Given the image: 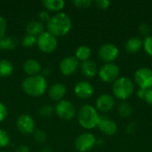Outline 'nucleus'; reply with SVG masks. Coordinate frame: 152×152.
Wrapping results in <instances>:
<instances>
[{
	"label": "nucleus",
	"mask_w": 152,
	"mask_h": 152,
	"mask_svg": "<svg viewBox=\"0 0 152 152\" xmlns=\"http://www.w3.org/2000/svg\"><path fill=\"white\" fill-rule=\"evenodd\" d=\"M71 19L65 12H57L47 22V31L55 37L66 36L71 28Z\"/></svg>",
	"instance_id": "f257e3e1"
},
{
	"label": "nucleus",
	"mask_w": 152,
	"mask_h": 152,
	"mask_svg": "<svg viewBox=\"0 0 152 152\" xmlns=\"http://www.w3.org/2000/svg\"><path fill=\"white\" fill-rule=\"evenodd\" d=\"M21 88L25 94L33 97H38L46 91L47 81L45 77L41 75L28 76L22 81Z\"/></svg>",
	"instance_id": "f03ea898"
},
{
	"label": "nucleus",
	"mask_w": 152,
	"mask_h": 152,
	"mask_svg": "<svg viewBox=\"0 0 152 152\" xmlns=\"http://www.w3.org/2000/svg\"><path fill=\"white\" fill-rule=\"evenodd\" d=\"M77 119L79 125L83 128L91 130L98 126L100 115L94 106L90 104H85L78 110Z\"/></svg>",
	"instance_id": "7ed1b4c3"
},
{
	"label": "nucleus",
	"mask_w": 152,
	"mask_h": 152,
	"mask_svg": "<svg viewBox=\"0 0 152 152\" xmlns=\"http://www.w3.org/2000/svg\"><path fill=\"white\" fill-rule=\"evenodd\" d=\"M134 92V84L128 77H118L112 86L114 96L119 100L125 101L129 99Z\"/></svg>",
	"instance_id": "20e7f679"
},
{
	"label": "nucleus",
	"mask_w": 152,
	"mask_h": 152,
	"mask_svg": "<svg viewBox=\"0 0 152 152\" xmlns=\"http://www.w3.org/2000/svg\"><path fill=\"white\" fill-rule=\"evenodd\" d=\"M54 112L61 119L69 121L76 116L77 110L72 102L66 100H61L55 105Z\"/></svg>",
	"instance_id": "39448f33"
},
{
	"label": "nucleus",
	"mask_w": 152,
	"mask_h": 152,
	"mask_svg": "<svg viewBox=\"0 0 152 152\" xmlns=\"http://www.w3.org/2000/svg\"><path fill=\"white\" fill-rule=\"evenodd\" d=\"M37 45L38 48L46 53H53L57 47V37L48 31H44L37 37Z\"/></svg>",
	"instance_id": "423d86ee"
},
{
	"label": "nucleus",
	"mask_w": 152,
	"mask_h": 152,
	"mask_svg": "<svg viewBox=\"0 0 152 152\" xmlns=\"http://www.w3.org/2000/svg\"><path fill=\"white\" fill-rule=\"evenodd\" d=\"M120 69L115 63H105L98 70L100 78L105 83H114L119 77Z\"/></svg>",
	"instance_id": "0eeeda50"
},
{
	"label": "nucleus",
	"mask_w": 152,
	"mask_h": 152,
	"mask_svg": "<svg viewBox=\"0 0 152 152\" xmlns=\"http://www.w3.org/2000/svg\"><path fill=\"white\" fill-rule=\"evenodd\" d=\"M119 55V49L111 43H105L102 45L98 50V56L105 63H112Z\"/></svg>",
	"instance_id": "6e6552de"
},
{
	"label": "nucleus",
	"mask_w": 152,
	"mask_h": 152,
	"mask_svg": "<svg viewBox=\"0 0 152 152\" xmlns=\"http://www.w3.org/2000/svg\"><path fill=\"white\" fill-rule=\"evenodd\" d=\"M134 81L141 89H150L152 87V69L147 67L138 69L134 73Z\"/></svg>",
	"instance_id": "1a4fd4ad"
},
{
	"label": "nucleus",
	"mask_w": 152,
	"mask_h": 152,
	"mask_svg": "<svg viewBox=\"0 0 152 152\" xmlns=\"http://www.w3.org/2000/svg\"><path fill=\"white\" fill-rule=\"evenodd\" d=\"M96 138L91 133L79 134L75 141V147L79 152L90 151L96 144Z\"/></svg>",
	"instance_id": "9d476101"
},
{
	"label": "nucleus",
	"mask_w": 152,
	"mask_h": 152,
	"mask_svg": "<svg viewBox=\"0 0 152 152\" xmlns=\"http://www.w3.org/2000/svg\"><path fill=\"white\" fill-rule=\"evenodd\" d=\"M16 126L20 133L23 134H30L35 132V121L28 114H22L19 116L16 120Z\"/></svg>",
	"instance_id": "9b49d317"
},
{
	"label": "nucleus",
	"mask_w": 152,
	"mask_h": 152,
	"mask_svg": "<svg viewBox=\"0 0 152 152\" xmlns=\"http://www.w3.org/2000/svg\"><path fill=\"white\" fill-rule=\"evenodd\" d=\"M79 67V61L75 56H67L60 62V70L64 76L74 74Z\"/></svg>",
	"instance_id": "f8f14e48"
},
{
	"label": "nucleus",
	"mask_w": 152,
	"mask_h": 152,
	"mask_svg": "<svg viewBox=\"0 0 152 152\" xmlns=\"http://www.w3.org/2000/svg\"><path fill=\"white\" fill-rule=\"evenodd\" d=\"M74 92H75V94L78 98L86 100L93 96L94 89L93 85L90 82L80 81L76 84V86L74 87Z\"/></svg>",
	"instance_id": "ddd939ff"
},
{
	"label": "nucleus",
	"mask_w": 152,
	"mask_h": 152,
	"mask_svg": "<svg viewBox=\"0 0 152 152\" xmlns=\"http://www.w3.org/2000/svg\"><path fill=\"white\" fill-rule=\"evenodd\" d=\"M98 127L102 133H103L104 134L109 135V136L114 135L118 131V126H117L116 122L104 115L100 116Z\"/></svg>",
	"instance_id": "4468645a"
},
{
	"label": "nucleus",
	"mask_w": 152,
	"mask_h": 152,
	"mask_svg": "<svg viewBox=\"0 0 152 152\" xmlns=\"http://www.w3.org/2000/svg\"><path fill=\"white\" fill-rule=\"evenodd\" d=\"M115 106V98L108 94H103L96 100V110L101 112L107 113Z\"/></svg>",
	"instance_id": "2eb2a0df"
},
{
	"label": "nucleus",
	"mask_w": 152,
	"mask_h": 152,
	"mask_svg": "<svg viewBox=\"0 0 152 152\" xmlns=\"http://www.w3.org/2000/svg\"><path fill=\"white\" fill-rule=\"evenodd\" d=\"M65 94H66V87L61 83L53 84L48 91L49 97L53 101H55V102L61 101L63 97L65 96Z\"/></svg>",
	"instance_id": "dca6fc26"
},
{
	"label": "nucleus",
	"mask_w": 152,
	"mask_h": 152,
	"mask_svg": "<svg viewBox=\"0 0 152 152\" xmlns=\"http://www.w3.org/2000/svg\"><path fill=\"white\" fill-rule=\"evenodd\" d=\"M81 73L86 77H94L98 73V68L96 63L94 61L88 60L86 61H83L80 66Z\"/></svg>",
	"instance_id": "f3484780"
},
{
	"label": "nucleus",
	"mask_w": 152,
	"mask_h": 152,
	"mask_svg": "<svg viewBox=\"0 0 152 152\" xmlns=\"http://www.w3.org/2000/svg\"><path fill=\"white\" fill-rule=\"evenodd\" d=\"M23 69L26 74L28 76H36L38 75L42 69V66L37 60L28 59L23 63Z\"/></svg>",
	"instance_id": "a211bd4d"
},
{
	"label": "nucleus",
	"mask_w": 152,
	"mask_h": 152,
	"mask_svg": "<svg viewBox=\"0 0 152 152\" xmlns=\"http://www.w3.org/2000/svg\"><path fill=\"white\" fill-rule=\"evenodd\" d=\"M143 45V41L139 37H130L125 45L126 51L129 53H138Z\"/></svg>",
	"instance_id": "6ab92c4d"
},
{
	"label": "nucleus",
	"mask_w": 152,
	"mask_h": 152,
	"mask_svg": "<svg viewBox=\"0 0 152 152\" xmlns=\"http://www.w3.org/2000/svg\"><path fill=\"white\" fill-rule=\"evenodd\" d=\"M27 34L38 37L44 32V24L40 20H31L26 26Z\"/></svg>",
	"instance_id": "aec40b11"
},
{
	"label": "nucleus",
	"mask_w": 152,
	"mask_h": 152,
	"mask_svg": "<svg viewBox=\"0 0 152 152\" xmlns=\"http://www.w3.org/2000/svg\"><path fill=\"white\" fill-rule=\"evenodd\" d=\"M42 4L48 11L58 12L64 7L65 2L63 0H43Z\"/></svg>",
	"instance_id": "412c9836"
},
{
	"label": "nucleus",
	"mask_w": 152,
	"mask_h": 152,
	"mask_svg": "<svg viewBox=\"0 0 152 152\" xmlns=\"http://www.w3.org/2000/svg\"><path fill=\"white\" fill-rule=\"evenodd\" d=\"M18 45V39L14 36L4 37L0 39V50H12Z\"/></svg>",
	"instance_id": "4be33fe9"
},
{
	"label": "nucleus",
	"mask_w": 152,
	"mask_h": 152,
	"mask_svg": "<svg viewBox=\"0 0 152 152\" xmlns=\"http://www.w3.org/2000/svg\"><path fill=\"white\" fill-rule=\"evenodd\" d=\"M13 65L8 60H1L0 61V77H7L11 76L13 72Z\"/></svg>",
	"instance_id": "5701e85b"
},
{
	"label": "nucleus",
	"mask_w": 152,
	"mask_h": 152,
	"mask_svg": "<svg viewBox=\"0 0 152 152\" xmlns=\"http://www.w3.org/2000/svg\"><path fill=\"white\" fill-rule=\"evenodd\" d=\"M92 54V50L89 46L87 45H81L79 46L75 53V57L78 60V61H88L90 56Z\"/></svg>",
	"instance_id": "b1692460"
},
{
	"label": "nucleus",
	"mask_w": 152,
	"mask_h": 152,
	"mask_svg": "<svg viewBox=\"0 0 152 152\" xmlns=\"http://www.w3.org/2000/svg\"><path fill=\"white\" fill-rule=\"evenodd\" d=\"M118 113L121 118H127L133 113V107L128 102H124L119 104V106L118 108Z\"/></svg>",
	"instance_id": "393cba45"
},
{
	"label": "nucleus",
	"mask_w": 152,
	"mask_h": 152,
	"mask_svg": "<svg viewBox=\"0 0 152 152\" xmlns=\"http://www.w3.org/2000/svg\"><path fill=\"white\" fill-rule=\"evenodd\" d=\"M33 137L34 140L37 142V143H44L46 142L47 140V134H45V131L42 130H37L33 133Z\"/></svg>",
	"instance_id": "a878e982"
},
{
	"label": "nucleus",
	"mask_w": 152,
	"mask_h": 152,
	"mask_svg": "<svg viewBox=\"0 0 152 152\" xmlns=\"http://www.w3.org/2000/svg\"><path fill=\"white\" fill-rule=\"evenodd\" d=\"M53 112H54V108L49 104H45L42 106L39 110V114L42 117H45V118L51 117Z\"/></svg>",
	"instance_id": "bb28decb"
},
{
	"label": "nucleus",
	"mask_w": 152,
	"mask_h": 152,
	"mask_svg": "<svg viewBox=\"0 0 152 152\" xmlns=\"http://www.w3.org/2000/svg\"><path fill=\"white\" fill-rule=\"evenodd\" d=\"M37 43V37H34L32 35L26 34L22 39V45L25 47H31Z\"/></svg>",
	"instance_id": "cd10ccee"
},
{
	"label": "nucleus",
	"mask_w": 152,
	"mask_h": 152,
	"mask_svg": "<svg viewBox=\"0 0 152 152\" xmlns=\"http://www.w3.org/2000/svg\"><path fill=\"white\" fill-rule=\"evenodd\" d=\"M10 142V137L6 131L0 129V148L6 147Z\"/></svg>",
	"instance_id": "c85d7f7f"
},
{
	"label": "nucleus",
	"mask_w": 152,
	"mask_h": 152,
	"mask_svg": "<svg viewBox=\"0 0 152 152\" xmlns=\"http://www.w3.org/2000/svg\"><path fill=\"white\" fill-rule=\"evenodd\" d=\"M142 47L144 51L146 52V53L152 57V35L145 37Z\"/></svg>",
	"instance_id": "c756f323"
},
{
	"label": "nucleus",
	"mask_w": 152,
	"mask_h": 152,
	"mask_svg": "<svg viewBox=\"0 0 152 152\" xmlns=\"http://www.w3.org/2000/svg\"><path fill=\"white\" fill-rule=\"evenodd\" d=\"M72 4L77 8H88L93 4L92 0H73Z\"/></svg>",
	"instance_id": "7c9ffc66"
},
{
	"label": "nucleus",
	"mask_w": 152,
	"mask_h": 152,
	"mask_svg": "<svg viewBox=\"0 0 152 152\" xmlns=\"http://www.w3.org/2000/svg\"><path fill=\"white\" fill-rule=\"evenodd\" d=\"M139 31L140 33L144 36L145 37L151 36V28L148 23H142L139 27Z\"/></svg>",
	"instance_id": "2f4dec72"
},
{
	"label": "nucleus",
	"mask_w": 152,
	"mask_h": 152,
	"mask_svg": "<svg viewBox=\"0 0 152 152\" xmlns=\"http://www.w3.org/2000/svg\"><path fill=\"white\" fill-rule=\"evenodd\" d=\"M6 28H7L6 20L4 17L0 16V39H2L5 37Z\"/></svg>",
	"instance_id": "473e14b6"
},
{
	"label": "nucleus",
	"mask_w": 152,
	"mask_h": 152,
	"mask_svg": "<svg viewBox=\"0 0 152 152\" xmlns=\"http://www.w3.org/2000/svg\"><path fill=\"white\" fill-rule=\"evenodd\" d=\"M94 4L98 8L105 10V9H108L110 7L111 3L109 0H96V1H94Z\"/></svg>",
	"instance_id": "72a5a7b5"
},
{
	"label": "nucleus",
	"mask_w": 152,
	"mask_h": 152,
	"mask_svg": "<svg viewBox=\"0 0 152 152\" xmlns=\"http://www.w3.org/2000/svg\"><path fill=\"white\" fill-rule=\"evenodd\" d=\"M137 127H138L137 122L132 121V122H130V123L126 126V132L127 134H134V133L137 130Z\"/></svg>",
	"instance_id": "f704fd0d"
},
{
	"label": "nucleus",
	"mask_w": 152,
	"mask_h": 152,
	"mask_svg": "<svg viewBox=\"0 0 152 152\" xmlns=\"http://www.w3.org/2000/svg\"><path fill=\"white\" fill-rule=\"evenodd\" d=\"M8 115V110L6 106L0 102V122H3Z\"/></svg>",
	"instance_id": "c9c22d12"
},
{
	"label": "nucleus",
	"mask_w": 152,
	"mask_h": 152,
	"mask_svg": "<svg viewBox=\"0 0 152 152\" xmlns=\"http://www.w3.org/2000/svg\"><path fill=\"white\" fill-rule=\"evenodd\" d=\"M144 101L152 106V87L150 89L146 90V94H145V97H144Z\"/></svg>",
	"instance_id": "e433bc0d"
},
{
	"label": "nucleus",
	"mask_w": 152,
	"mask_h": 152,
	"mask_svg": "<svg viewBox=\"0 0 152 152\" xmlns=\"http://www.w3.org/2000/svg\"><path fill=\"white\" fill-rule=\"evenodd\" d=\"M50 18H51V16H50V14L46 12V11H42V12H40V13H39V19H40V21L42 22V21H46V22H48V20H50Z\"/></svg>",
	"instance_id": "4c0bfd02"
},
{
	"label": "nucleus",
	"mask_w": 152,
	"mask_h": 152,
	"mask_svg": "<svg viewBox=\"0 0 152 152\" xmlns=\"http://www.w3.org/2000/svg\"><path fill=\"white\" fill-rule=\"evenodd\" d=\"M15 152H29V148L27 145H20L16 148Z\"/></svg>",
	"instance_id": "58836bf2"
},
{
	"label": "nucleus",
	"mask_w": 152,
	"mask_h": 152,
	"mask_svg": "<svg viewBox=\"0 0 152 152\" xmlns=\"http://www.w3.org/2000/svg\"><path fill=\"white\" fill-rule=\"evenodd\" d=\"M145 94H146V90L145 89H139L137 91V97L140 98L141 100H144V97H145Z\"/></svg>",
	"instance_id": "ea45409f"
},
{
	"label": "nucleus",
	"mask_w": 152,
	"mask_h": 152,
	"mask_svg": "<svg viewBox=\"0 0 152 152\" xmlns=\"http://www.w3.org/2000/svg\"><path fill=\"white\" fill-rule=\"evenodd\" d=\"M41 152H53V151H52V149L50 147H45Z\"/></svg>",
	"instance_id": "a19ab883"
},
{
	"label": "nucleus",
	"mask_w": 152,
	"mask_h": 152,
	"mask_svg": "<svg viewBox=\"0 0 152 152\" xmlns=\"http://www.w3.org/2000/svg\"><path fill=\"white\" fill-rule=\"evenodd\" d=\"M2 152H7V151H2Z\"/></svg>",
	"instance_id": "79ce46f5"
}]
</instances>
